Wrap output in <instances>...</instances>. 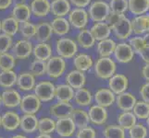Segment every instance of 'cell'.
<instances>
[{
  "label": "cell",
  "mask_w": 149,
  "mask_h": 138,
  "mask_svg": "<svg viewBox=\"0 0 149 138\" xmlns=\"http://www.w3.org/2000/svg\"><path fill=\"white\" fill-rule=\"evenodd\" d=\"M70 11L69 0H52L50 3V12L56 17H65Z\"/></svg>",
  "instance_id": "obj_25"
},
{
  "label": "cell",
  "mask_w": 149,
  "mask_h": 138,
  "mask_svg": "<svg viewBox=\"0 0 149 138\" xmlns=\"http://www.w3.org/2000/svg\"><path fill=\"white\" fill-rule=\"evenodd\" d=\"M128 85H129V82H128L127 76L122 74H115L109 78V89L114 94L119 95L125 92L128 89Z\"/></svg>",
  "instance_id": "obj_12"
},
{
  "label": "cell",
  "mask_w": 149,
  "mask_h": 138,
  "mask_svg": "<svg viewBox=\"0 0 149 138\" xmlns=\"http://www.w3.org/2000/svg\"><path fill=\"white\" fill-rule=\"evenodd\" d=\"M76 43L81 48L87 50V49L92 48L95 44V40L93 37V35H92L89 30L83 29L80 30L78 34H77Z\"/></svg>",
  "instance_id": "obj_30"
},
{
  "label": "cell",
  "mask_w": 149,
  "mask_h": 138,
  "mask_svg": "<svg viewBox=\"0 0 149 138\" xmlns=\"http://www.w3.org/2000/svg\"><path fill=\"white\" fill-rule=\"evenodd\" d=\"M86 82V78L84 72L79 70H72L69 72L66 76V83L73 89H78L84 88V86Z\"/></svg>",
  "instance_id": "obj_19"
},
{
  "label": "cell",
  "mask_w": 149,
  "mask_h": 138,
  "mask_svg": "<svg viewBox=\"0 0 149 138\" xmlns=\"http://www.w3.org/2000/svg\"><path fill=\"white\" fill-rule=\"evenodd\" d=\"M77 138H95V131L92 127L86 126L84 128H80L77 133Z\"/></svg>",
  "instance_id": "obj_50"
},
{
  "label": "cell",
  "mask_w": 149,
  "mask_h": 138,
  "mask_svg": "<svg viewBox=\"0 0 149 138\" xmlns=\"http://www.w3.org/2000/svg\"><path fill=\"white\" fill-rule=\"evenodd\" d=\"M34 94L37 98L44 102L52 100L55 98L56 86L50 81H41L34 87Z\"/></svg>",
  "instance_id": "obj_6"
},
{
  "label": "cell",
  "mask_w": 149,
  "mask_h": 138,
  "mask_svg": "<svg viewBox=\"0 0 149 138\" xmlns=\"http://www.w3.org/2000/svg\"><path fill=\"white\" fill-rule=\"evenodd\" d=\"M88 116L91 122H93L94 124L96 125H101L104 124L107 122V111L105 109V107H102L96 104L95 106H92L90 108Z\"/></svg>",
  "instance_id": "obj_18"
},
{
  "label": "cell",
  "mask_w": 149,
  "mask_h": 138,
  "mask_svg": "<svg viewBox=\"0 0 149 138\" xmlns=\"http://www.w3.org/2000/svg\"><path fill=\"white\" fill-rule=\"evenodd\" d=\"M66 61L59 55L51 56L47 61V74L51 78H58L66 70Z\"/></svg>",
  "instance_id": "obj_4"
},
{
  "label": "cell",
  "mask_w": 149,
  "mask_h": 138,
  "mask_svg": "<svg viewBox=\"0 0 149 138\" xmlns=\"http://www.w3.org/2000/svg\"><path fill=\"white\" fill-rule=\"evenodd\" d=\"M0 105H1V95H0Z\"/></svg>",
  "instance_id": "obj_63"
},
{
  "label": "cell",
  "mask_w": 149,
  "mask_h": 138,
  "mask_svg": "<svg viewBox=\"0 0 149 138\" xmlns=\"http://www.w3.org/2000/svg\"><path fill=\"white\" fill-rule=\"evenodd\" d=\"M56 129V122L51 118H42L38 120L37 130L40 134L50 135Z\"/></svg>",
  "instance_id": "obj_41"
},
{
  "label": "cell",
  "mask_w": 149,
  "mask_h": 138,
  "mask_svg": "<svg viewBox=\"0 0 149 138\" xmlns=\"http://www.w3.org/2000/svg\"><path fill=\"white\" fill-rule=\"evenodd\" d=\"M132 32L136 35H143L149 32V14L135 16L131 20Z\"/></svg>",
  "instance_id": "obj_13"
},
{
  "label": "cell",
  "mask_w": 149,
  "mask_h": 138,
  "mask_svg": "<svg viewBox=\"0 0 149 138\" xmlns=\"http://www.w3.org/2000/svg\"><path fill=\"white\" fill-rule=\"evenodd\" d=\"M106 138H125L124 129L120 125H109L104 130Z\"/></svg>",
  "instance_id": "obj_45"
},
{
  "label": "cell",
  "mask_w": 149,
  "mask_h": 138,
  "mask_svg": "<svg viewBox=\"0 0 149 138\" xmlns=\"http://www.w3.org/2000/svg\"><path fill=\"white\" fill-rule=\"evenodd\" d=\"M0 138H3V137H0Z\"/></svg>",
  "instance_id": "obj_64"
},
{
  "label": "cell",
  "mask_w": 149,
  "mask_h": 138,
  "mask_svg": "<svg viewBox=\"0 0 149 138\" xmlns=\"http://www.w3.org/2000/svg\"><path fill=\"white\" fill-rule=\"evenodd\" d=\"M142 75L147 82H149V64H146L142 69Z\"/></svg>",
  "instance_id": "obj_56"
},
{
  "label": "cell",
  "mask_w": 149,
  "mask_h": 138,
  "mask_svg": "<svg viewBox=\"0 0 149 138\" xmlns=\"http://www.w3.org/2000/svg\"><path fill=\"white\" fill-rule=\"evenodd\" d=\"M30 72L34 76H42L47 73V62L38 59L33 60L30 65Z\"/></svg>",
  "instance_id": "obj_44"
},
{
  "label": "cell",
  "mask_w": 149,
  "mask_h": 138,
  "mask_svg": "<svg viewBox=\"0 0 149 138\" xmlns=\"http://www.w3.org/2000/svg\"><path fill=\"white\" fill-rule=\"evenodd\" d=\"M73 65L75 66L77 70L81 71V72H85V71H88L93 67L94 61L90 54L81 53L74 56Z\"/></svg>",
  "instance_id": "obj_24"
},
{
  "label": "cell",
  "mask_w": 149,
  "mask_h": 138,
  "mask_svg": "<svg viewBox=\"0 0 149 138\" xmlns=\"http://www.w3.org/2000/svg\"><path fill=\"white\" fill-rule=\"evenodd\" d=\"M19 127L24 133L33 134L37 130L38 119L34 114H24L20 117Z\"/></svg>",
  "instance_id": "obj_28"
},
{
  "label": "cell",
  "mask_w": 149,
  "mask_h": 138,
  "mask_svg": "<svg viewBox=\"0 0 149 138\" xmlns=\"http://www.w3.org/2000/svg\"><path fill=\"white\" fill-rule=\"evenodd\" d=\"M19 23L12 17H8L4 19L1 21V32L8 35L10 37H13L19 32Z\"/></svg>",
  "instance_id": "obj_36"
},
{
  "label": "cell",
  "mask_w": 149,
  "mask_h": 138,
  "mask_svg": "<svg viewBox=\"0 0 149 138\" xmlns=\"http://www.w3.org/2000/svg\"><path fill=\"white\" fill-rule=\"evenodd\" d=\"M33 43L29 40L22 39L12 44L11 54L16 59H26L33 54Z\"/></svg>",
  "instance_id": "obj_8"
},
{
  "label": "cell",
  "mask_w": 149,
  "mask_h": 138,
  "mask_svg": "<svg viewBox=\"0 0 149 138\" xmlns=\"http://www.w3.org/2000/svg\"><path fill=\"white\" fill-rule=\"evenodd\" d=\"M129 44L131 45L132 50L134 51V53H137V54H139L146 46L145 41H143V38L141 35H136L135 37L131 38L129 41Z\"/></svg>",
  "instance_id": "obj_48"
},
{
  "label": "cell",
  "mask_w": 149,
  "mask_h": 138,
  "mask_svg": "<svg viewBox=\"0 0 149 138\" xmlns=\"http://www.w3.org/2000/svg\"><path fill=\"white\" fill-rule=\"evenodd\" d=\"M18 76L13 70H6L0 72V87L4 89H10L16 84Z\"/></svg>",
  "instance_id": "obj_37"
},
{
  "label": "cell",
  "mask_w": 149,
  "mask_h": 138,
  "mask_svg": "<svg viewBox=\"0 0 149 138\" xmlns=\"http://www.w3.org/2000/svg\"><path fill=\"white\" fill-rule=\"evenodd\" d=\"M69 15V22L70 26L77 30H83L85 29L86 25L88 24L89 16L88 13L84 8H75L74 9L70 10Z\"/></svg>",
  "instance_id": "obj_5"
},
{
  "label": "cell",
  "mask_w": 149,
  "mask_h": 138,
  "mask_svg": "<svg viewBox=\"0 0 149 138\" xmlns=\"http://www.w3.org/2000/svg\"><path fill=\"white\" fill-rule=\"evenodd\" d=\"M73 99L79 106L85 107V106H88L91 104L92 94L87 89L81 88V89H76V91L74 92Z\"/></svg>",
  "instance_id": "obj_38"
},
{
  "label": "cell",
  "mask_w": 149,
  "mask_h": 138,
  "mask_svg": "<svg viewBox=\"0 0 149 138\" xmlns=\"http://www.w3.org/2000/svg\"><path fill=\"white\" fill-rule=\"evenodd\" d=\"M31 16H32V11H31L30 6L24 3L16 4L11 12V17L16 19L19 23L29 21Z\"/></svg>",
  "instance_id": "obj_17"
},
{
  "label": "cell",
  "mask_w": 149,
  "mask_h": 138,
  "mask_svg": "<svg viewBox=\"0 0 149 138\" xmlns=\"http://www.w3.org/2000/svg\"><path fill=\"white\" fill-rule=\"evenodd\" d=\"M140 94L143 101L149 103V82L142 86V88L140 89Z\"/></svg>",
  "instance_id": "obj_52"
},
{
  "label": "cell",
  "mask_w": 149,
  "mask_h": 138,
  "mask_svg": "<svg viewBox=\"0 0 149 138\" xmlns=\"http://www.w3.org/2000/svg\"><path fill=\"white\" fill-rule=\"evenodd\" d=\"M22 100L20 94L13 89H5L1 94V103L7 108H15L18 107Z\"/></svg>",
  "instance_id": "obj_14"
},
{
  "label": "cell",
  "mask_w": 149,
  "mask_h": 138,
  "mask_svg": "<svg viewBox=\"0 0 149 138\" xmlns=\"http://www.w3.org/2000/svg\"><path fill=\"white\" fill-rule=\"evenodd\" d=\"M111 32H113L117 39L119 40H127L131 37L132 33L131 20L126 16L120 19L114 26L111 27Z\"/></svg>",
  "instance_id": "obj_9"
},
{
  "label": "cell",
  "mask_w": 149,
  "mask_h": 138,
  "mask_svg": "<svg viewBox=\"0 0 149 138\" xmlns=\"http://www.w3.org/2000/svg\"><path fill=\"white\" fill-rule=\"evenodd\" d=\"M11 138H27V137H26V136H24V135H17L12 136Z\"/></svg>",
  "instance_id": "obj_59"
},
{
  "label": "cell",
  "mask_w": 149,
  "mask_h": 138,
  "mask_svg": "<svg viewBox=\"0 0 149 138\" xmlns=\"http://www.w3.org/2000/svg\"><path fill=\"white\" fill-rule=\"evenodd\" d=\"M53 34L52 27L48 22H41L36 26L35 38L39 43H47Z\"/></svg>",
  "instance_id": "obj_34"
},
{
  "label": "cell",
  "mask_w": 149,
  "mask_h": 138,
  "mask_svg": "<svg viewBox=\"0 0 149 138\" xmlns=\"http://www.w3.org/2000/svg\"><path fill=\"white\" fill-rule=\"evenodd\" d=\"M0 33H1V21H0Z\"/></svg>",
  "instance_id": "obj_60"
},
{
  "label": "cell",
  "mask_w": 149,
  "mask_h": 138,
  "mask_svg": "<svg viewBox=\"0 0 149 138\" xmlns=\"http://www.w3.org/2000/svg\"><path fill=\"white\" fill-rule=\"evenodd\" d=\"M147 124L149 125V116H148V118H147Z\"/></svg>",
  "instance_id": "obj_61"
},
{
  "label": "cell",
  "mask_w": 149,
  "mask_h": 138,
  "mask_svg": "<svg viewBox=\"0 0 149 138\" xmlns=\"http://www.w3.org/2000/svg\"><path fill=\"white\" fill-rule=\"evenodd\" d=\"M131 138H146L147 135V130L145 126L141 124H135L130 129Z\"/></svg>",
  "instance_id": "obj_47"
},
{
  "label": "cell",
  "mask_w": 149,
  "mask_h": 138,
  "mask_svg": "<svg viewBox=\"0 0 149 138\" xmlns=\"http://www.w3.org/2000/svg\"><path fill=\"white\" fill-rule=\"evenodd\" d=\"M116 43L114 40L107 38L99 41L96 44V51L100 57H110L116 48Z\"/></svg>",
  "instance_id": "obj_29"
},
{
  "label": "cell",
  "mask_w": 149,
  "mask_h": 138,
  "mask_svg": "<svg viewBox=\"0 0 149 138\" xmlns=\"http://www.w3.org/2000/svg\"><path fill=\"white\" fill-rule=\"evenodd\" d=\"M115 94L109 89H100L95 94V100L97 105L102 107L111 106L115 102Z\"/></svg>",
  "instance_id": "obj_20"
},
{
  "label": "cell",
  "mask_w": 149,
  "mask_h": 138,
  "mask_svg": "<svg viewBox=\"0 0 149 138\" xmlns=\"http://www.w3.org/2000/svg\"><path fill=\"white\" fill-rule=\"evenodd\" d=\"M33 54L35 59L47 62L52 56V47L47 43H39L33 47Z\"/></svg>",
  "instance_id": "obj_33"
},
{
  "label": "cell",
  "mask_w": 149,
  "mask_h": 138,
  "mask_svg": "<svg viewBox=\"0 0 149 138\" xmlns=\"http://www.w3.org/2000/svg\"><path fill=\"white\" fill-rule=\"evenodd\" d=\"M16 66V58L14 57L12 54L4 53L0 54V70H13Z\"/></svg>",
  "instance_id": "obj_40"
},
{
  "label": "cell",
  "mask_w": 149,
  "mask_h": 138,
  "mask_svg": "<svg viewBox=\"0 0 149 138\" xmlns=\"http://www.w3.org/2000/svg\"><path fill=\"white\" fill-rule=\"evenodd\" d=\"M41 101L35 94H27L22 98L19 103L20 111L24 114H35L41 108Z\"/></svg>",
  "instance_id": "obj_7"
},
{
  "label": "cell",
  "mask_w": 149,
  "mask_h": 138,
  "mask_svg": "<svg viewBox=\"0 0 149 138\" xmlns=\"http://www.w3.org/2000/svg\"><path fill=\"white\" fill-rule=\"evenodd\" d=\"M128 10L134 16L146 14L149 10V0H128Z\"/></svg>",
  "instance_id": "obj_31"
},
{
  "label": "cell",
  "mask_w": 149,
  "mask_h": 138,
  "mask_svg": "<svg viewBox=\"0 0 149 138\" xmlns=\"http://www.w3.org/2000/svg\"><path fill=\"white\" fill-rule=\"evenodd\" d=\"M73 109V106L70 102L58 101V103L50 107V114L58 119L66 118L70 116Z\"/></svg>",
  "instance_id": "obj_15"
},
{
  "label": "cell",
  "mask_w": 149,
  "mask_h": 138,
  "mask_svg": "<svg viewBox=\"0 0 149 138\" xmlns=\"http://www.w3.org/2000/svg\"><path fill=\"white\" fill-rule=\"evenodd\" d=\"M116 100V103L118 108L120 109L123 111H130L133 109L136 103V98L132 93L129 92H123L118 95Z\"/></svg>",
  "instance_id": "obj_21"
},
{
  "label": "cell",
  "mask_w": 149,
  "mask_h": 138,
  "mask_svg": "<svg viewBox=\"0 0 149 138\" xmlns=\"http://www.w3.org/2000/svg\"><path fill=\"white\" fill-rule=\"evenodd\" d=\"M16 85L22 91H31L35 87V76L31 72H23L17 78Z\"/></svg>",
  "instance_id": "obj_26"
},
{
  "label": "cell",
  "mask_w": 149,
  "mask_h": 138,
  "mask_svg": "<svg viewBox=\"0 0 149 138\" xmlns=\"http://www.w3.org/2000/svg\"><path fill=\"white\" fill-rule=\"evenodd\" d=\"M56 51L60 57L64 59L73 58L78 52V44L72 39L62 37L56 41Z\"/></svg>",
  "instance_id": "obj_2"
},
{
  "label": "cell",
  "mask_w": 149,
  "mask_h": 138,
  "mask_svg": "<svg viewBox=\"0 0 149 138\" xmlns=\"http://www.w3.org/2000/svg\"><path fill=\"white\" fill-rule=\"evenodd\" d=\"M70 117L74 122L75 126L78 127L79 129L88 126L89 124L90 120H89L88 113L81 109H73Z\"/></svg>",
  "instance_id": "obj_35"
},
{
  "label": "cell",
  "mask_w": 149,
  "mask_h": 138,
  "mask_svg": "<svg viewBox=\"0 0 149 138\" xmlns=\"http://www.w3.org/2000/svg\"><path fill=\"white\" fill-rule=\"evenodd\" d=\"M89 30L92 35H93V37L95 38V40L97 41V42L109 38L111 33L110 27L105 21L95 22V24L91 27Z\"/></svg>",
  "instance_id": "obj_22"
},
{
  "label": "cell",
  "mask_w": 149,
  "mask_h": 138,
  "mask_svg": "<svg viewBox=\"0 0 149 138\" xmlns=\"http://www.w3.org/2000/svg\"><path fill=\"white\" fill-rule=\"evenodd\" d=\"M109 6L112 12L125 14L128 11V0H110Z\"/></svg>",
  "instance_id": "obj_46"
},
{
  "label": "cell",
  "mask_w": 149,
  "mask_h": 138,
  "mask_svg": "<svg viewBox=\"0 0 149 138\" xmlns=\"http://www.w3.org/2000/svg\"><path fill=\"white\" fill-rule=\"evenodd\" d=\"M52 27L53 33L58 36H64L68 34L70 30V24L69 20L64 17H56L50 23Z\"/></svg>",
  "instance_id": "obj_27"
},
{
  "label": "cell",
  "mask_w": 149,
  "mask_h": 138,
  "mask_svg": "<svg viewBox=\"0 0 149 138\" xmlns=\"http://www.w3.org/2000/svg\"><path fill=\"white\" fill-rule=\"evenodd\" d=\"M139 55L143 59V62L149 64V46H146V47L139 53Z\"/></svg>",
  "instance_id": "obj_54"
},
{
  "label": "cell",
  "mask_w": 149,
  "mask_h": 138,
  "mask_svg": "<svg viewBox=\"0 0 149 138\" xmlns=\"http://www.w3.org/2000/svg\"><path fill=\"white\" fill-rule=\"evenodd\" d=\"M133 114L135 115V117L139 118L141 120L147 119L149 116V103L140 100L136 101V103L133 107Z\"/></svg>",
  "instance_id": "obj_42"
},
{
  "label": "cell",
  "mask_w": 149,
  "mask_h": 138,
  "mask_svg": "<svg viewBox=\"0 0 149 138\" xmlns=\"http://www.w3.org/2000/svg\"><path fill=\"white\" fill-rule=\"evenodd\" d=\"M76 130V126L70 117L58 119L56 122V129L55 131L61 137H70L72 135Z\"/></svg>",
  "instance_id": "obj_11"
},
{
  "label": "cell",
  "mask_w": 149,
  "mask_h": 138,
  "mask_svg": "<svg viewBox=\"0 0 149 138\" xmlns=\"http://www.w3.org/2000/svg\"><path fill=\"white\" fill-rule=\"evenodd\" d=\"M20 117L14 111H7L1 116V126L6 131H15L19 127Z\"/></svg>",
  "instance_id": "obj_16"
},
{
  "label": "cell",
  "mask_w": 149,
  "mask_h": 138,
  "mask_svg": "<svg viewBox=\"0 0 149 138\" xmlns=\"http://www.w3.org/2000/svg\"><path fill=\"white\" fill-rule=\"evenodd\" d=\"M70 3L76 8H84L89 6L91 0H70Z\"/></svg>",
  "instance_id": "obj_53"
},
{
  "label": "cell",
  "mask_w": 149,
  "mask_h": 138,
  "mask_svg": "<svg viewBox=\"0 0 149 138\" xmlns=\"http://www.w3.org/2000/svg\"><path fill=\"white\" fill-rule=\"evenodd\" d=\"M124 16H125V14H119V13H115V12L110 11L109 13V15H107L105 22L109 25V26L110 27V29H111L112 26H114V25Z\"/></svg>",
  "instance_id": "obj_51"
},
{
  "label": "cell",
  "mask_w": 149,
  "mask_h": 138,
  "mask_svg": "<svg viewBox=\"0 0 149 138\" xmlns=\"http://www.w3.org/2000/svg\"><path fill=\"white\" fill-rule=\"evenodd\" d=\"M74 89L68 84H61L56 87L55 98L58 101L70 102L73 99Z\"/></svg>",
  "instance_id": "obj_32"
},
{
  "label": "cell",
  "mask_w": 149,
  "mask_h": 138,
  "mask_svg": "<svg viewBox=\"0 0 149 138\" xmlns=\"http://www.w3.org/2000/svg\"><path fill=\"white\" fill-rule=\"evenodd\" d=\"M19 32L20 35L26 40H30L35 37V32H36V26L30 21L23 23H19Z\"/></svg>",
  "instance_id": "obj_43"
},
{
  "label": "cell",
  "mask_w": 149,
  "mask_h": 138,
  "mask_svg": "<svg viewBox=\"0 0 149 138\" xmlns=\"http://www.w3.org/2000/svg\"><path fill=\"white\" fill-rule=\"evenodd\" d=\"M35 138H52L49 135H45V134H40L38 136H36Z\"/></svg>",
  "instance_id": "obj_58"
},
{
  "label": "cell",
  "mask_w": 149,
  "mask_h": 138,
  "mask_svg": "<svg viewBox=\"0 0 149 138\" xmlns=\"http://www.w3.org/2000/svg\"><path fill=\"white\" fill-rule=\"evenodd\" d=\"M95 73L98 78L109 79L115 75L117 65L114 60L110 57H100L95 64Z\"/></svg>",
  "instance_id": "obj_1"
},
{
  "label": "cell",
  "mask_w": 149,
  "mask_h": 138,
  "mask_svg": "<svg viewBox=\"0 0 149 138\" xmlns=\"http://www.w3.org/2000/svg\"><path fill=\"white\" fill-rule=\"evenodd\" d=\"M30 8L32 14L35 17H47L50 12V2L49 0H33L31 2Z\"/></svg>",
  "instance_id": "obj_23"
},
{
  "label": "cell",
  "mask_w": 149,
  "mask_h": 138,
  "mask_svg": "<svg viewBox=\"0 0 149 138\" xmlns=\"http://www.w3.org/2000/svg\"><path fill=\"white\" fill-rule=\"evenodd\" d=\"M12 44V37L5 33H0V54L8 52V50L11 49Z\"/></svg>",
  "instance_id": "obj_49"
},
{
  "label": "cell",
  "mask_w": 149,
  "mask_h": 138,
  "mask_svg": "<svg viewBox=\"0 0 149 138\" xmlns=\"http://www.w3.org/2000/svg\"><path fill=\"white\" fill-rule=\"evenodd\" d=\"M143 41H145V43H146V45L149 46V32L143 34Z\"/></svg>",
  "instance_id": "obj_57"
},
{
  "label": "cell",
  "mask_w": 149,
  "mask_h": 138,
  "mask_svg": "<svg viewBox=\"0 0 149 138\" xmlns=\"http://www.w3.org/2000/svg\"><path fill=\"white\" fill-rule=\"evenodd\" d=\"M119 125L123 129H131L136 124V117L131 111H124L118 117Z\"/></svg>",
  "instance_id": "obj_39"
},
{
  "label": "cell",
  "mask_w": 149,
  "mask_h": 138,
  "mask_svg": "<svg viewBox=\"0 0 149 138\" xmlns=\"http://www.w3.org/2000/svg\"><path fill=\"white\" fill-rule=\"evenodd\" d=\"M134 51L132 50L131 45L126 43H120L116 44V48L114 50V57L119 63L127 64L134 57Z\"/></svg>",
  "instance_id": "obj_10"
},
{
  "label": "cell",
  "mask_w": 149,
  "mask_h": 138,
  "mask_svg": "<svg viewBox=\"0 0 149 138\" xmlns=\"http://www.w3.org/2000/svg\"><path fill=\"white\" fill-rule=\"evenodd\" d=\"M13 2V0H0V10L8 9Z\"/></svg>",
  "instance_id": "obj_55"
},
{
  "label": "cell",
  "mask_w": 149,
  "mask_h": 138,
  "mask_svg": "<svg viewBox=\"0 0 149 138\" xmlns=\"http://www.w3.org/2000/svg\"><path fill=\"white\" fill-rule=\"evenodd\" d=\"M0 126H1V116H0Z\"/></svg>",
  "instance_id": "obj_62"
},
{
  "label": "cell",
  "mask_w": 149,
  "mask_h": 138,
  "mask_svg": "<svg viewBox=\"0 0 149 138\" xmlns=\"http://www.w3.org/2000/svg\"><path fill=\"white\" fill-rule=\"evenodd\" d=\"M110 12L109 4L105 1L97 0L90 4L88 8V16L94 22L105 21L107 15Z\"/></svg>",
  "instance_id": "obj_3"
}]
</instances>
